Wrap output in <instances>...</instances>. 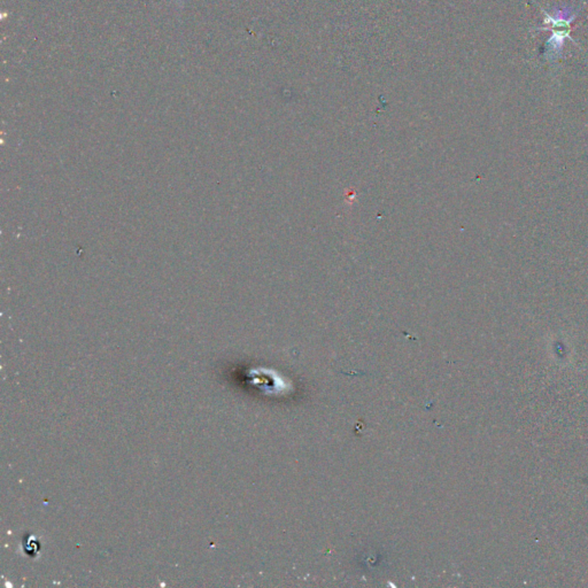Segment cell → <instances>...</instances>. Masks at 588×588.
Returning a JSON list of instances; mask_svg holds the SVG:
<instances>
[{
	"instance_id": "2",
	"label": "cell",
	"mask_w": 588,
	"mask_h": 588,
	"mask_svg": "<svg viewBox=\"0 0 588 588\" xmlns=\"http://www.w3.org/2000/svg\"><path fill=\"white\" fill-rule=\"evenodd\" d=\"M175 1L177 3V1H183V0H175Z\"/></svg>"
},
{
	"instance_id": "1",
	"label": "cell",
	"mask_w": 588,
	"mask_h": 588,
	"mask_svg": "<svg viewBox=\"0 0 588 588\" xmlns=\"http://www.w3.org/2000/svg\"><path fill=\"white\" fill-rule=\"evenodd\" d=\"M544 13L546 14L544 24L548 26V28H542V30L551 31V36H556V37L570 38V33H571L570 26L576 20L577 13H573L571 8L569 7H562L555 10L553 15L546 13L544 10Z\"/></svg>"
}]
</instances>
